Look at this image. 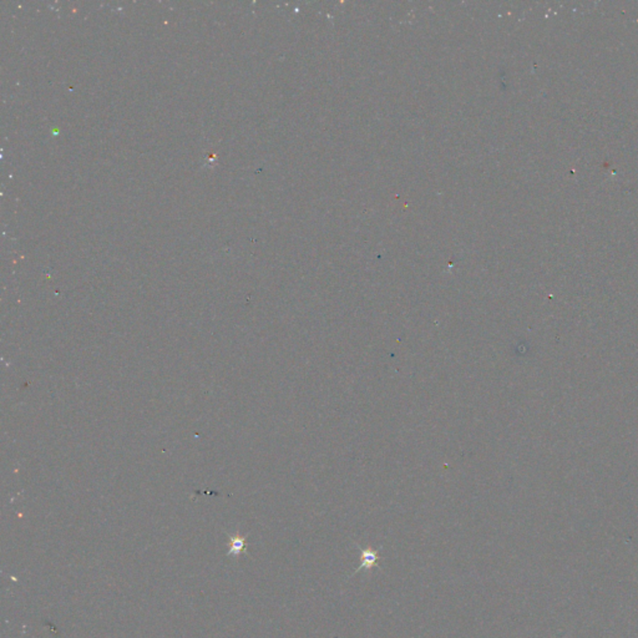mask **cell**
Listing matches in <instances>:
<instances>
[{"label":"cell","instance_id":"1","mask_svg":"<svg viewBox=\"0 0 638 638\" xmlns=\"http://www.w3.org/2000/svg\"><path fill=\"white\" fill-rule=\"evenodd\" d=\"M380 560V556H379V551L378 550H370V548H362V553H360V566H359L358 570L355 572L360 570H370L372 567L377 566L378 565V561Z\"/></svg>","mask_w":638,"mask_h":638},{"label":"cell","instance_id":"2","mask_svg":"<svg viewBox=\"0 0 638 638\" xmlns=\"http://www.w3.org/2000/svg\"><path fill=\"white\" fill-rule=\"evenodd\" d=\"M228 547H230L228 548V553H227L228 556H230V555H232V556H238V555H241V553L246 552V540H244V537L239 536V535H237V536L235 537H231Z\"/></svg>","mask_w":638,"mask_h":638}]
</instances>
